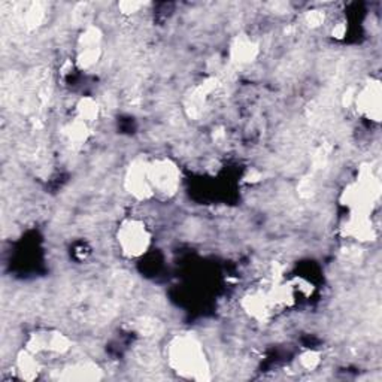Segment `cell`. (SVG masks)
<instances>
[{
	"label": "cell",
	"instance_id": "7",
	"mask_svg": "<svg viewBox=\"0 0 382 382\" xmlns=\"http://www.w3.org/2000/svg\"><path fill=\"white\" fill-rule=\"evenodd\" d=\"M345 230L348 236L357 241H372L375 236V228H373L370 222V215L361 214V212H354L346 222Z\"/></svg>",
	"mask_w": 382,
	"mask_h": 382
},
{
	"label": "cell",
	"instance_id": "1",
	"mask_svg": "<svg viewBox=\"0 0 382 382\" xmlns=\"http://www.w3.org/2000/svg\"><path fill=\"white\" fill-rule=\"evenodd\" d=\"M171 366L182 377L198 381L209 379V368L202 345L191 336H178L169 345Z\"/></svg>",
	"mask_w": 382,
	"mask_h": 382
},
{
	"label": "cell",
	"instance_id": "14",
	"mask_svg": "<svg viewBox=\"0 0 382 382\" xmlns=\"http://www.w3.org/2000/svg\"><path fill=\"white\" fill-rule=\"evenodd\" d=\"M300 363L305 369L312 370L315 369L318 364H320V354L315 351H308L305 353L302 357H300Z\"/></svg>",
	"mask_w": 382,
	"mask_h": 382
},
{
	"label": "cell",
	"instance_id": "5",
	"mask_svg": "<svg viewBox=\"0 0 382 382\" xmlns=\"http://www.w3.org/2000/svg\"><path fill=\"white\" fill-rule=\"evenodd\" d=\"M126 189L138 200H147L154 196L148 176V163L142 160L133 161L126 175Z\"/></svg>",
	"mask_w": 382,
	"mask_h": 382
},
{
	"label": "cell",
	"instance_id": "10",
	"mask_svg": "<svg viewBox=\"0 0 382 382\" xmlns=\"http://www.w3.org/2000/svg\"><path fill=\"white\" fill-rule=\"evenodd\" d=\"M16 368H19V372L21 378L24 379H35L38 377V373L40 372L39 363L35 359L32 351L23 353L19 355V360H16Z\"/></svg>",
	"mask_w": 382,
	"mask_h": 382
},
{
	"label": "cell",
	"instance_id": "4",
	"mask_svg": "<svg viewBox=\"0 0 382 382\" xmlns=\"http://www.w3.org/2000/svg\"><path fill=\"white\" fill-rule=\"evenodd\" d=\"M148 176L152 190L171 196L180 187V169L167 158H160L148 163Z\"/></svg>",
	"mask_w": 382,
	"mask_h": 382
},
{
	"label": "cell",
	"instance_id": "8",
	"mask_svg": "<svg viewBox=\"0 0 382 382\" xmlns=\"http://www.w3.org/2000/svg\"><path fill=\"white\" fill-rule=\"evenodd\" d=\"M259 47L247 36H239L233 40L230 48V57L236 64H247L256 60Z\"/></svg>",
	"mask_w": 382,
	"mask_h": 382
},
{
	"label": "cell",
	"instance_id": "6",
	"mask_svg": "<svg viewBox=\"0 0 382 382\" xmlns=\"http://www.w3.org/2000/svg\"><path fill=\"white\" fill-rule=\"evenodd\" d=\"M354 104L359 111L373 121L381 120V86L378 81H370L355 93Z\"/></svg>",
	"mask_w": 382,
	"mask_h": 382
},
{
	"label": "cell",
	"instance_id": "2",
	"mask_svg": "<svg viewBox=\"0 0 382 382\" xmlns=\"http://www.w3.org/2000/svg\"><path fill=\"white\" fill-rule=\"evenodd\" d=\"M381 194L379 180L370 167H361L359 178L344 191L345 205L351 206L354 212L370 214L373 206L377 205Z\"/></svg>",
	"mask_w": 382,
	"mask_h": 382
},
{
	"label": "cell",
	"instance_id": "16",
	"mask_svg": "<svg viewBox=\"0 0 382 382\" xmlns=\"http://www.w3.org/2000/svg\"><path fill=\"white\" fill-rule=\"evenodd\" d=\"M142 6H143V3H141V2H121L120 5H118V8H120L123 14H134V12H138Z\"/></svg>",
	"mask_w": 382,
	"mask_h": 382
},
{
	"label": "cell",
	"instance_id": "9",
	"mask_svg": "<svg viewBox=\"0 0 382 382\" xmlns=\"http://www.w3.org/2000/svg\"><path fill=\"white\" fill-rule=\"evenodd\" d=\"M62 379L67 381H93L102 378V370L91 363H82V364H73L72 368L64 370V375L60 377Z\"/></svg>",
	"mask_w": 382,
	"mask_h": 382
},
{
	"label": "cell",
	"instance_id": "11",
	"mask_svg": "<svg viewBox=\"0 0 382 382\" xmlns=\"http://www.w3.org/2000/svg\"><path fill=\"white\" fill-rule=\"evenodd\" d=\"M64 134L67 136V139H69L71 142L76 143V145H80V143L87 141V136H88L87 123L81 120V118H76L73 123L66 126Z\"/></svg>",
	"mask_w": 382,
	"mask_h": 382
},
{
	"label": "cell",
	"instance_id": "13",
	"mask_svg": "<svg viewBox=\"0 0 382 382\" xmlns=\"http://www.w3.org/2000/svg\"><path fill=\"white\" fill-rule=\"evenodd\" d=\"M44 19H45L44 8L40 5H32L27 14H25V24H27L30 29H35L42 21H44Z\"/></svg>",
	"mask_w": 382,
	"mask_h": 382
},
{
	"label": "cell",
	"instance_id": "12",
	"mask_svg": "<svg viewBox=\"0 0 382 382\" xmlns=\"http://www.w3.org/2000/svg\"><path fill=\"white\" fill-rule=\"evenodd\" d=\"M78 115L81 120L84 121H93V120H96L97 115H99V105H97V102L95 99H91V97H84L80 100V104H78Z\"/></svg>",
	"mask_w": 382,
	"mask_h": 382
},
{
	"label": "cell",
	"instance_id": "3",
	"mask_svg": "<svg viewBox=\"0 0 382 382\" xmlns=\"http://www.w3.org/2000/svg\"><path fill=\"white\" fill-rule=\"evenodd\" d=\"M150 232L139 219H127L118 230V243L127 257H139L145 254L150 247Z\"/></svg>",
	"mask_w": 382,
	"mask_h": 382
},
{
	"label": "cell",
	"instance_id": "15",
	"mask_svg": "<svg viewBox=\"0 0 382 382\" xmlns=\"http://www.w3.org/2000/svg\"><path fill=\"white\" fill-rule=\"evenodd\" d=\"M324 12L321 11H309L307 14V23L311 25V27H320V25L324 23Z\"/></svg>",
	"mask_w": 382,
	"mask_h": 382
}]
</instances>
